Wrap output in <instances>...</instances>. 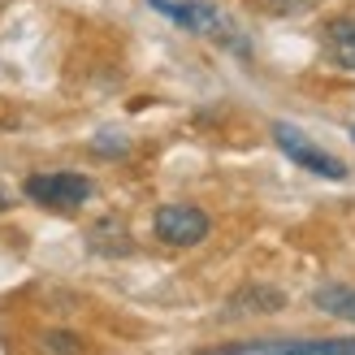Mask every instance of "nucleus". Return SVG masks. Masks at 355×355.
Masks as SVG:
<instances>
[{"instance_id":"11","label":"nucleus","mask_w":355,"mask_h":355,"mask_svg":"<svg viewBox=\"0 0 355 355\" xmlns=\"http://www.w3.org/2000/svg\"><path fill=\"white\" fill-rule=\"evenodd\" d=\"M312 5L316 0H264V9H273V13H304Z\"/></svg>"},{"instance_id":"12","label":"nucleus","mask_w":355,"mask_h":355,"mask_svg":"<svg viewBox=\"0 0 355 355\" xmlns=\"http://www.w3.org/2000/svg\"><path fill=\"white\" fill-rule=\"evenodd\" d=\"M9 208H13V195H9L5 187H0V212H9Z\"/></svg>"},{"instance_id":"1","label":"nucleus","mask_w":355,"mask_h":355,"mask_svg":"<svg viewBox=\"0 0 355 355\" xmlns=\"http://www.w3.org/2000/svg\"><path fill=\"white\" fill-rule=\"evenodd\" d=\"M148 5H152L156 13H165L169 22H178L182 31H191V35L221 40V44H234L239 52H247V44L234 35V22H230L217 5H208V0H148Z\"/></svg>"},{"instance_id":"4","label":"nucleus","mask_w":355,"mask_h":355,"mask_svg":"<svg viewBox=\"0 0 355 355\" xmlns=\"http://www.w3.org/2000/svg\"><path fill=\"white\" fill-rule=\"evenodd\" d=\"M156 239L169 243V247H195V243H204L208 239V212L204 208H195V204H165V208H156Z\"/></svg>"},{"instance_id":"10","label":"nucleus","mask_w":355,"mask_h":355,"mask_svg":"<svg viewBox=\"0 0 355 355\" xmlns=\"http://www.w3.org/2000/svg\"><path fill=\"white\" fill-rule=\"evenodd\" d=\"M40 347H44V355H83V338L69 329H48Z\"/></svg>"},{"instance_id":"9","label":"nucleus","mask_w":355,"mask_h":355,"mask_svg":"<svg viewBox=\"0 0 355 355\" xmlns=\"http://www.w3.org/2000/svg\"><path fill=\"white\" fill-rule=\"evenodd\" d=\"M87 243H92L96 252H104V256H126L130 252V234H126V225L117 217H104L92 234H87Z\"/></svg>"},{"instance_id":"6","label":"nucleus","mask_w":355,"mask_h":355,"mask_svg":"<svg viewBox=\"0 0 355 355\" xmlns=\"http://www.w3.org/2000/svg\"><path fill=\"white\" fill-rule=\"evenodd\" d=\"M286 304V295L273 291V286H247L225 304V316H256V312H277Z\"/></svg>"},{"instance_id":"5","label":"nucleus","mask_w":355,"mask_h":355,"mask_svg":"<svg viewBox=\"0 0 355 355\" xmlns=\"http://www.w3.org/2000/svg\"><path fill=\"white\" fill-rule=\"evenodd\" d=\"M221 355H355V338H277V343H243Z\"/></svg>"},{"instance_id":"13","label":"nucleus","mask_w":355,"mask_h":355,"mask_svg":"<svg viewBox=\"0 0 355 355\" xmlns=\"http://www.w3.org/2000/svg\"><path fill=\"white\" fill-rule=\"evenodd\" d=\"M351 139H355V126H351Z\"/></svg>"},{"instance_id":"3","label":"nucleus","mask_w":355,"mask_h":355,"mask_svg":"<svg viewBox=\"0 0 355 355\" xmlns=\"http://www.w3.org/2000/svg\"><path fill=\"white\" fill-rule=\"evenodd\" d=\"M273 139H277V148L286 152V156H291V161H295L299 169H304V173L329 178V182H343V178H347V165H343L334 152L316 148L304 130H295V126H286V121H277V126H273Z\"/></svg>"},{"instance_id":"8","label":"nucleus","mask_w":355,"mask_h":355,"mask_svg":"<svg viewBox=\"0 0 355 355\" xmlns=\"http://www.w3.org/2000/svg\"><path fill=\"white\" fill-rule=\"evenodd\" d=\"M312 304H316V312H325V316L355 321V286H316Z\"/></svg>"},{"instance_id":"2","label":"nucleus","mask_w":355,"mask_h":355,"mask_svg":"<svg viewBox=\"0 0 355 355\" xmlns=\"http://www.w3.org/2000/svg\"><path fill=\"white\" fill-rule=\"evenodd\" d=\"M26 200H35L40 208H52V212H74L92 200V178L87 173H74V169H57V173H31L26 178Z\"/></svg>"},{"instance_id":"7","label":"nucleus","mask_w":355,"mask_h":355,"mask_svg":"<svg viewBox=\"0 0 355 355\" xmlns=\"http://www.w3.org/2000/svg\"><path fill=\"white\" fill-rule=\"evenodd\" d=\"M325 48L338 69H355V17H338L325 26Z\"/></svg>"}]
</instances>
